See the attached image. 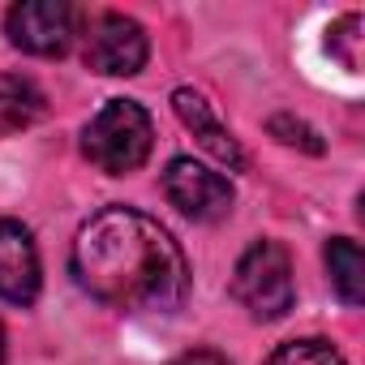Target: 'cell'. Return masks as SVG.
<instances>
[{"instance_id":"cell-1","label":"cell","mask_w":365,"mask_h":365,"mask_svg":"<svg viewBox=\"0 0 365 365\" xmlns=\"http://www.w3.org/2000/svg\"><path fill=\"white\" fill-rule=\"evenodd\" d=\"M69 267L82 292L129 314H172L190 297V262L180 245L159 220L133 207L95 211L73 237Z\"/></svg>"},{"instance_id":"cell-2","label":"cell","mask_w":365,"mask_h":365,"mask_svg":"<svg viewBox=\"0 0 365 365\" xmlns=\"http://www.w3.org/2000/svg\"><path fill=\"white\" fill-rule=\"evenodd\" d=\"M150 146H155V125L138 99H108L82 129L86 159L108 176L138 172L146 163Z\"/></svg>"},{"instance_id":"cell-3","label":"cell","mask_w":365,"mask_h":365,"mask_svg":"<svg viewBox=\"0 0 365 365\" xmlns=\"http://www.w3.org/2000/svg\"><path fill=\"white\" fill-rule=\"evenodd\" d=\"M232 297L250 309L258 322H275L292 309L297 284H292V258L279 241H254L232 271Z\"/></svg>"},{"instance_id":"cell-4","label":"cell","mask_w":365,"mask_h":365,"mask_svg":"<svg viewBox=\"0 0 365 365\" xmlns=\"http://www.w3.org/2000/svg\"><path fill=\"white\" fill-rule=\"evenodd\" d=\"M146 56H150V39H146L142 22H133L125 14H91L82 22L86 69H95L103 78H133V73H142Z\"/></svg>"},{"instance_id":"cell-5","label":"cell","mask_w":365,"mask_h":365,"mask_svg":"<svg viewBox=\"0 0 365 365\" xmlns=\"http://www.w3.org/2000/svg\"><path fill=\"white\" fill-rule=\"evenodd\" d=\"M163 194H168V202L180 215H190L198 224H215V220H224L232 211V185H228V176H220L215 168H207L198 159H185V155L168 159V168H163Z\"/></svg>"},{"instance_id":"cell-6","label":"cell","mask_w":365,"mask_h":365,"mask_svg":"<svg viewBox=\"0 0 365 365\" xmlns=\"http://www.w3.org/2000/svg\"><path fill=\"white\" fill-rule=\"evenodd\" d=\"M5 35L31 56H65L78 35V9L65 0H22L5 14Z\"/></svg>"},{"instance_id":"cell-7","label":"cell","mask_w":365,"mask_h":365,"mask_svg":"<svg viewBox=\"0 0 365 365\" xmlns=\"http://www.w3.org/2000/svg\"><path fill=\"white\" fill-rule=\"evenodd\" d=\"M39 250L31 228H22L18 220H0V301L9 305H31L39 297Z\"/></svg>"},{"instance_id":"cell-8","label":"cell","mask_w":365,"mask_h":365,"mask_svg":"<svg viewBox=\"0 0 365 365\" xmlns=\"http://www.w3.org/2000/svg\"><path fill=\"white\" fill-rule=\"evenodd\" d=\"M172 108H176L180 125H185V129L198 138V146H202L207 155H215L228 172H241V168H245V150H241V142L232 138V129L211 112V103H207L198 91H190V86L172 91Z\"/></svg>"},{"instance_id":"cell-9","label":"cell","mask_w":365,"mask_h":365,"mask_svg":"<svg viewBox=\"0 0 365 365\" xmlns=\"http://www.w3.org/2000/svg\"><path fill=\"white\" fill-rule=\"evenodd\" d=\"M43 112H48V99L31 78L0 73V138L18 133V129H31Z\"/></svg>"},{"instance_id":"cell-10","label":"cell","mask_w":365,"mask_h":365,"mask_svg":"<svg viewBox=\"0 0 365 365\" xmlns=\"http://www.w3.org/2000/svg\"><path fill=\"white\" fill-rule=\"evenodd\" d=\"M327 271H331V284L339 292L344 305H361L365 301V254L352 237H331L327 241Z\"/></svg>"},{"instance_id":"cell-11","label":"cell","mask_w":365,"mask_h":365,"mask_svg":"<svg viewBox=\"0 0 365 365\" xmlns=\"http://www.w3.org/2000/svg\"><path fill=\"white\" fill-rule=\"evenodd\" d=\"M267 365H348V361L327 339H288L267 356Z\"/></svg>"},{"instance_id":"cell-12","label":"cell","mask_w":365,"mask_h":365,"mask_svg":"<svg viewBox=\"0 0 365 365\" xmlns=\"http://www.w3.org/2000/svg\"><path fill=\"white\" fill-rule=\"evenodd\" d=\"M267 133H271L275 142H284V146L305 150V155H322V138H318L305 120H297V116H288V112L271 116V120H267Z\"/></svg>"},{"instance_id":"cell-13","label":"cell","mask_w":365,"mask_h":365,"mask_svg":"<svg viewBox=\"0 0 365 365\" xmlns=\"http://www.w3.org/2000/svg\"><path fill=\"white\" fill-rule=\"evenodd\" d=\"M356 31H361V18H356V14L339 18V22L327 31V35H331V39H327V48H331V52H335L348 69H356V39H361Z\"/></svg>"},{"instance_id":"cell-14","label":"cell","mask_w":365,"mask_h":365,"mask_svg":"<svg viewBox=\"0 0 365 365\" xmlns=\"http://www.w3.org/2000/svg\"><path fill=\"white\" fill-rule=\"evenodd\" d=\"M168 365H228V356L215 352V348H190V352H180L176 361H168Z\"/></svg>"},{"instance_id":"cell-15","label":"cell","mask_w":365,"mask_h":365,"mask_svg":"<svg viewBox=\"0 0 365 365\" xmlns=\"http://www.w3.org/2000/svg\"><path fill=\"white\" fill-rule=\"evenodd\" d=\"M5 356H9V339H5V327H0V365H5Z\"/></svg>"}]
</instances>
